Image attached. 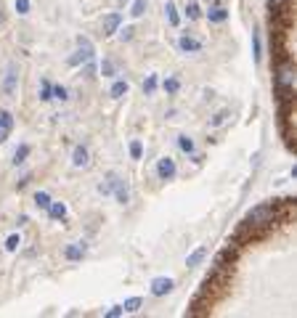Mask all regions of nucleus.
I'll return each mask as SVG.
<instances>
[{
	"label": "nucleus",
	"mask_w": 297,
	"mask_h": 318,
	"mask_svg": "<svg viewBox=\"0 0 297 318\" xmlns=\"http://www.w3.org/2000/svg\"><path fill=\"white\" fill-rule=\"evenodd\" d=\"M125 313V308H122V305H114V308H109V310H106L104 315L106 318H117V315H122Z\"/></svg>",
	"instance_id": "36"
},
{
	"label": "nucleus",
	"mask_w": 297,
	"mask_h": 318,
	"mask_svg": "<svg viewBox=\"0 0 297 318\" xmlns=\"http://www.w3.org/2000/svg\"><path fill=\"white\" fill-rule=\"evenodd\" d=\"M8 140V130H0V144H6Z\"/></svg>",
	"instance_id": "38"
},
{
	"label": "nucleus",
	"mask_w": 297,
	"mask_h": 318,
	"mask_svg": "<svg viewBox=\"0 0 297 318\" xmlns=\"http://www.w3.org/2000/svg\"><path fill=\"white\" fill-rule=\"evenodd\" d=\"M130 38H133V27H127V29L122 32V40H130Z\"/></svg>",
	"instance_id": "37"
},
{
	"label": "nucleus",
	"mask_w": 297,
	"mask_h": 318,
	"mask_svg": "<svg viewBox=\"0 0 297 318\" xmlns=\"http://www.w3.org/2000/svg\"><path fill=\"white\" fill-rule=\"evenodd\" d=\"M29 151H32V149H29L27 144H21V146H19V149L14 151V164H21V162H27V157H29Z\"/></svg>",
	"instance_id": "22"
},
{
	"label": "nucleus",
	"mask_w": 297,
	"mask_h": 318,
	"mask_svg": "<svg viewBox=\"0 0 297 318\" xmlns=\"http://www.w3.org/2000/svg\"><path fill=\"white\" fill-rule=\"evenodd\" d=\"M271 223H273V204H260V207L247 212L244 228H249V226H271Z\"/></svg>",
	"instance_id": "2"
},
{
	"label": "nucleus",
	"mask_w": 297,
	"mask_h": 318,
	"mask_svg": "<svg viewBox=\"0 0 297 318\" xmlns=\"http://www.w3.org/2000/svg\"><path fill=\"white\" fill-rule=\"evenodd\" d=\"M90 58H96V48H93V43L88 38H77V51L75 56H69V66H80V64H85L90 61Z\"/></svg>",
	"instance_id": "3"
},
{
	"label": "nucleus",
	"mask_w": 297,
	"mask_h": 318,
	"mask_svg": "<svg viewBox=\"0 0 297 318\" xmlns=\"http://www.w3.org/2000/svg\"><path fill=\"white\" fill-rule=\"evenodd\" d=\"M19 244H21V236H19V233H11V236L6 239V250H8V252H16Z\"/></svg>",
	"instance_id": "30"
},
{
	"label": "nucleus",
	"mask_w": 297,
	"mask_h": 318,
	"mask_svg": "<svg viewBox=\"0 0 297 318\" xmlns=\"http://www.w3.org/2000/svg\"><path fill=\"white\" fill-rule=\"evenodd\" d=\"M48 204H51V196L45 194V191L35 194V207H38V209H48Z\"/></svg>",
	"instance_id": "23"
},
{
	"label": "nucleus",
	"mask_w": 297,
	"mask_h": 318,
	"mask_svg": "<svg viewBox=\"0 0 297 318\" xmlns=\"http://www.w3.org/2000/svg\"><path fill=\"white\" fill-rule=\"evenodd\" d=\"M164 16H168V24H170V27H178V24H181V16H178V8H175L173 0H168V3H164Z\"/></svg>",
	"instance_id": "14"
},
{
	"label": "nucleus",
	"mask_w": 297,
	"mask_h": 318,
	"mask_svg": "<svg viewBox=\"0 0 297 318\" xmlns=\"http://www.w3.org/2000/svg\"><path fill=\"white\" fill-rule=\"evenodd\" d=\"M225 117H228V112H225V109H223V112H218V114L210 120V127H218V125H223V122H225Z\"/></svg>",
	"instance_id": "34"
},
{
	"label": "nucleus",
	"mask_w": 297,
	"mask_h": 318,
	"mask_svg": "<svg viewBox=\"0 0 297 318\" xmlns=\"http://www.w3.org/2000/svg\"><path fill=\"white\" fill-rule=\"evenodd\" d=\"M202 48H205L202 40L191 38V34H181V38H178V51L181 53H199Z\"/></svg>",
	"instance_id": "8"
},
{
	"label": "nucleus",
	"mask_w": 297,
	"mask_h": 318,
	"mask_svg": "<svg viewBox=\"0 0 297 318\" xmlns=\"http://www.w3.org/2000/svg\"><path fill=\"white\" fill-rule=\"evenodd\" d=\"M154 90H157V75H149L144 80V93L146 96H154Z\"/></svg>",
	"instance_id": "26"
},
{
	"label": "nucleus",
	"mask_w": 297,
	"mask_h": 318,
	"mask_svg": "<svg viewBox=\"0 0 297 318\" xmlns=\"http://www.w3.org/2000/svg\"><path fill=\"white\" fill-rule=\"evenodd\" d=\"M173 287H175V281L173 278H168V276H159V278H154L151 281V294L154 297H164V294H170L173 292Z\"/></svg>",
	"instance_id": "6"
},
{
	"label": "nucleus",
	"mask_w": 297,
	"mask_h": 318,
	"mask_svg": "<svg viewBox=\"0 0 297 318\" xmlns=\"http://www.w3.org/2000/svg\"><path fill=\"white\" fill-rule=\"evenodd\" d=\"M207 3H210V6H218V0H207Z\"/></svg>",
	"instance_id": "39"
},
{
	"label": "nucleus",
	"mask_w": 297,
	"mask_h": 318,
	"mask_svg": "<svg viewBox=\"0 0 297 318\" xmlns=\"http://www.w3.org/2000/svg\"><path fill=\"white\" fill-rule=\"evenodd\" d=\"M112 194L117 196V202H120V204H127L130 202V186H127V181L117 175V183H114V191Z\"/></svg>",
	"instance_id": "9"
},
{
	"label": "nucleus",
	"mask_w": 297,
	"mask_h": 318,
	"mask_svg": "<svg viewBox=\"0 0 297 318\" xmlns=\"http://www.w3.org/2000/svg\"><path fill=\"white\" fill-rule=\"evenodd\" d=\"M72 164L75 167H88L90 164V154H88V149L85 146H75V151H72Z\"/></svg>",
	"instance_id": "11"
},
{
	"label": "nucleus",
	"mask_w": 297,
	"mask_h": 318,
	"mask_svg": "<svg viewBox=\"0 0 297 318\" xmlns=\"http://www.w3.org/2000/svg\"><path fill=\"white\" fill-rule=\"evenodd\" d=\"M141 302H144L141 297H130V300H125V302H122V308H125V313H136V310L141 308Z\"/></svg>",
	"instance_id": "27"
},
{
	"label": "nucleus",
	"mask_w": 297,
	"mask_h": 318,
	"mask_svg": "<svg viewBox=\"0 0 297 318\" xmlns=\"http://www.w3.org/2000/svg\"><path fill=\"white\" fill-rule=\"evenodd\" d=\"M64 257H67V260H72V263L82 260V257H85V244H82V241L67 244V246H64Z\"/></svg>",
	"instance_id": "10"
},
{
	"label": "nucleus",
	"mask_w": 297,
	"mask_h": 318,
	"mask_svg": "<svg viewBox=\"0 0 297 318\" xmlns=\"http://www.w3.org/2000/svg\"><path fill=\"white\" fill-rule=\"evenodd\" d=\"M120 24H122V14H106L104 21H101V29H104V38H112L114 32H120Z\"/></svg>",
	"instance_id": "5"
},
{
	"label": "nucleus",
	"mask_w": 297,
	"mask_h": 318,
	"mask_svg": "<svg viewBox=\"0 0 297 318\" xmlns=\"http://www.w3.org/2000/svg\"><path fill=\"white\" fill-rule=\"evenodd\" d=\"M114 183H117V172H106V181L98 186V194H104V196H109L112 191H114Z\"/></svg>",
	"instance_id": "17"
},
{
	"label": "nucleus",
	"mask_w": 297,
	"mask_h": 318,
	"mask_svg": "<svg viewBox=\"0 0 297 318\" xmlns=\"http://www.w3.org/2000/svg\"><path fill=\"white\" fill-rule=\"evenodd\" d=\"M186 16L191 19V21L202 19V8H199V3H188V6H186Z\"/></svg>",
	"instance_id": "29"
},
{
	"label": "nucleus",
	"mask_w": 297,
	"mask_h": 318,
	"mask_svg": "<svg viewBox=\"0 0 297 318\" xmlns=\"http://www.w3.org/2000/svg\"><path fill=\"white\" fill-rule=\"evenodd\" d=\"M162 88H164V93H168V96H175L178 90H181V80L178 77H168L162 82Z\"/></svg>",
	"instance_id": "21"
},
{
	"label": "nucleus",
	"mask_w": 297,
	"mask_h": 318,
	"mask_svg": "<svg viewBox=\"0 0 297 318\" xmlns=\"http://www.w3.org/2000/svg\"><path fill=\"white\" fill-rule=\"evenodd\" d=\"M117 3H120V6H127V0H117Z\"/></svg>",
	"instance_id": "40"
},
{
	"label": "nucleus",
	"mask_w": 297,
	"mask_h": 318,
	"mask_svg": "<svg viewBox=\"0 0 297 318\" xmlns=\"http://www.w3.org/2000/svg\"><path fill=\"white\" fill-rule=\"evenodd\" d=\"M48 215H51L53 220H64V218H67V204H64V202H53V199H51Z\"/></svg>",
	"instance_id": "15"
},
{
	"label": "nucleus",
	"mask_w": 297,
	"mask_h": 318,
	"mask_svg": "<svg viewBox=\"0 0 297 318\" xmlns=\"http://www.w3.org/2000/svg\"><path fill=\"white\" fill-rule=\"evenodd\" d=\"M82 75H85V77H96V58H90V61L82 64Z\"/></svg>",
	"instance_id": "33"
},
{
	"label": "nucleus",
	"mask_w": 297,
	"mask_h": 318,
	"mask_svg": "<svg viewBox=\"0 0 297 318\" xmlns=\"http://www.w3.org/2000/svg\"><path fill=\"white\" fill-rule=\"evenodd\" d=\"M225 19H228V11H225L223 6H210V11H207V21H210V24H223Z\"/></svg>",
	"instance_id": "12"
},
{
	"label": "nucleus",
	"mask_w": 297,
	"mask_h": 318,
	"mask_svg": "<svg viewBox=\"0 0 297 318\" xmlns=\"http://www.w3.org/2000/svg\"><path fill=\"white\" fill-rule=\"evenodd\" d=\"M98 69H101V75H104V77H112V75H117V66H114V61H112V58H104Z\"/></svg>",
	"instance_id": "24"
},
{
	"label": "nucleus",
	"mask_w": 297,
	"mask_h": 318,
	"mask_svg": "<svg viewBox=\"0 0 297 318\" xmlns=\"http://www.w3.org/2000/svg\"><path fill=\"white\" fill-rule=\"evenodd\" d=\"M51 80H40V101H51L53 96H51Z\"/></svg>",
	"instance_id": "25"
},
{
	"label": "nucleus",
	"mask_w": 297,
	"mask_h": 318,
	"mask_svg": "<svg viewBox=\"0 0 297 318\" xmlns=\"http://www.w3.org/2000/svg\"><path fill=\"white\" fill-rule=\"evenodd\" d=\"M276 93H279V98L281 101H289L292 98V90H294V69L292 64L287 61L284 66H279V72H276Z\"/></svg>",
	"instance_id": "1"
},
{
	"label": "nucleus",
	"mask_w": 297,
	"mask_h": 318,
	"mask_svg": "<svg viewBox=\"0 0 297 318\" xmlns=\"http://www.w3.org/2000/svg\"><path fill=\"white\" fill-rule=\"evenodd\" d=\"M252 56L255 61H263V43H260V29H252Z\"/></svg>",
	"instance_id": "16"
},
{
	"label": "nucleus",
	"mask_w": 297,
	"mask_h": 318,
	"mask_svg": "<svg viewBox=\"0 0 297 318\" xmlns=\"http://www.w3.org/2000/svg\"><path fill=\"white\" fill-rule=\"evenodd\" d=\"M16 80H19V66H16V61H11L8 72H6V80H3V93L6 96H14L16 93Z\"/></svg>",
	"instance_id": "7"
},
{
	"label": "nucleus",
	"mask_w": 297,
	"mask_h": 318,
	"mask_svg": "<svg viewBox=\"0 0 297 318\" xmlns=\"http://www.w3.org/2000/svg\"><path fill=\"white\" fill-rule=\"evenodd\" d=\"M51 96H53L56 101H67V98H69V90H67L64 85H53V88H51Z\"/></svg>",
	"instance_id": "28"
},
{
	"label": "nucleus",
	"mask_w": 297,
	"mask_h": 318,
	"mask_svg": "<svg viewBox=\"0 0 297 318\" xmlns=\"http://www.w3.org/2000/svg\"><path fill=\"white\" fill-rule=\"evenodd\" d=\"M130 157H133V159L144 157V146H141V140H130Z\"/></svg>",
	"instance_id": "31"
},
{
	"label": "nucleus",
	"mask_w": 297,
	"mask_h": 318,
	"mask_svg": "<svg viewBox=\"0 0 297 318\" xmlns=\"http://www.w3.org/2000/svg\"><path fill=\"white\" fill-rule=\"evenodd\" d=\"M127 90H130L127 80H117L114 85H112V90H109V96H112V98H122V96H125Z\"/></svg>",
	"instance_id": "18"
},
{
	"label": "nucleus",
	"mask_w": 297,
	"mask_h": 318,
	"mask_svg": "<svg viewBox=\"0 0 297 318\" xmlns=\"http://www.w3.org/2000/svg\"><path fill=\"white\" fill-rule=\"evenodd\" d=\"M205 257H207V246H199V250H194L191 255L186 257V265H188V268H196V265H202Z\"/></svg>",
	"instance_id": "13"
},
{
	"label": "nucleus",
	"mask_w": 297,
	"mask_h": 318,
	"mask_svg": "<svg viewBox=\"0 0 297 318\" xmlns=\"http://www.w3.org/2000/svg\"><path fill=\"white\" fill-rule=\"evenodd\" d=\"M0 130H14V114L8 109H0Z\"/></svg>",
	"instance_id": "19"
},
{
	"label": "nucleus",
	"mask_w": 297,
	"mask_h": 318,
	"mask_svg": "<svg viewBox=\"0 0 297 318\" xmlns=\"http://www.w3.org/2000/svg\"><path fill=\"white\" fill-rule=\"evenodd\" d=\"M144 11H146V0H136V3H133V11H130V16L138 19V16H144Z\"/></svg>",
	"instance_id": "32"
},
{
	"label": "nucleus",
	"mask_w": 297,
	"mask_h": 318,
	"mask_svg": "<svg viewBox=\"0 0 297 318\" xmlns=\"http://www.w3.org/2000/svg\"><path fill=\"white\" fill-rule=\"evenodd\" d=\"M175 172H178L175 159L162 157V159L157 162V178H159V181H173V178H175Z\"/></svg>",
	"instance_id": "4"
},
{
	"label": "nucleus",
	"mask_w": 297,
	"mask_h": 318,
	"mask_svg": "<svg viewBox=\"0 0 297 318\" xmlns=\"http://www.w3.org/2000/svg\"><path fill=\"white\" fill-rule=\"evenodd\" d=\"M16 11H19V16H27L29 14V0H16Z\"/></svg>",
	"instance_id": "35"
},
{
	"label": "nucleus",
	"mask_w": 297,
	"mask_h": 318,
	"mask_svg": "<svg viewBox=\"0 0 297 318\" xmlns=\"http://www.w3.org/2000/svg\"><path fill=\"white\" fill-rule=\"evenodd\" d=\"M178 149L183 154H194V138L191 135H178Z\"/></svg>",
	"instance_id": "20"
}]
</instances>
